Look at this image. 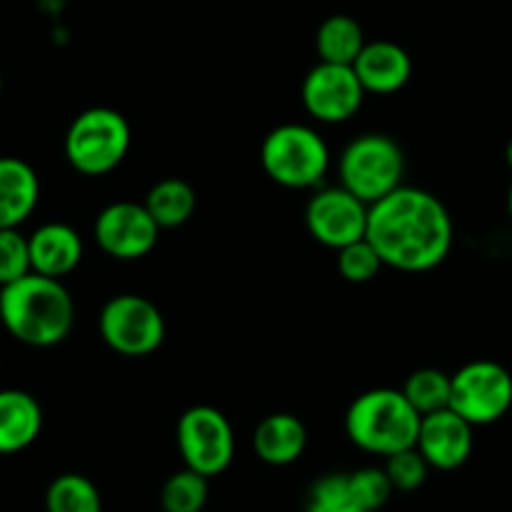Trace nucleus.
Returning a JSON list of instances; mask_svg holds the SVG:
<instances>
[{
    "label": "nucleus",
    "instance_id": "4",
    "mask_svg": "<svg viewBox=\"0 0 512 512\" xmlns=\"http://www.w3.org/2000/svg\"><path fill=\"white\" fill-rule=\"evenodd\" d=\"M260 163L265 175L283 188H318L330 170V148L310 125L283 123L265 135Z\"/></svg>",
    "mask_w": 512,
    "mask_h": 512
},
{
    "label": "nucleus",
    "instance_id": "28",
    "mask_svg": "<svg viewBox=\"0 0 512 512\" xmlns=\"http://www.w3.org/2000/svg\"><path fill=\"white\" fill-rule=\"evenodd\" d=\"M348 480L358 503L368 512L383 510L395 493L385 468H360L348 473Z\"/></svg>",
    "mask_w": 512,
    "mask_h": 512
},
{
    "label": "nucleus",
    "instance_id": "8",
    "mask_svg": "<svg viewBox=\"0 0 512 512\" xmlns=\"http://www.w3.org/2000/svg\"><path fill=\"white\" fill-rule=\"evenodd\" d=\"M175 440L185 468L215 478L225 473L235 458V433L230 420L213 405H193L175 428Z\"/></svg>",
    "mask_w": 512,
    "mask_h": 512
},
{
    "label": "nucleus",
    "instance_id": "18",
    "mask_svg": "<svg viewBox=\"0 0 512 512\" xmlns=\"http://www.w3.org/2000/svg\"><path fill=\"white\" fill-rule=\"evenodd\" d=\"M308 448V430L295 415L273 413L258 423L253 433V450L263 463L283 465L295 463Z\"/></svg>",
    "mask_w": 512,
    "mask_h": 512
},
{
    "label": "nucleus",
    "instance_id": "3",
    "mask_svg": "<svg viewBox=\"0 0 512 512\" xmlns=\"http://www.w3.org/2000/svg\"><path fill=\"white\" fill-rule=\"evenodd\" d=\"M423 415L405 398L403 388H375L358 395L345 413V433L355 448L370 455L400 453L418 445Z\"/></svg>",
    "mask_w": 512,
    "mask_h": 512
},
{
    "label": "nucleus",
    "instance_id": "10",
    "mask_svg": "<svg viewBox=\"0 0 512 512\" xmlns=\"http://www.w3.org/2000/svg\"><path fill=\"white\" fill-rule=\"evenodd\" d=\"M368 213V203H363L343 185H335V188L315 190V195L305 205V225L320 245L340 250L365 238Z\"/></svg>",
    "mask_w": 512,
    "mask_h": 512
},
{
    "label": "nucleus",
    "instance_id": "5",
    "mask_svg": "<svg viewBox=\"0 0 512 512\" xmlns=\"http://www.w3.org/2000/svg\"><path fill=\"white\" fill-rule=\"evenodd\" d=\"M130 123L113 108H88L65 133V158L88 178H100L118 168L130 150Z\"/></svg>",
    "mask_w": 512,
    "mask_h": 512
},
{
    "label": "nucleus",
    "instance_id": "12",
    "mask_svg": "<svg viewBox=\"0 0 512 512\" xmlns=\"http://www.w3.org/2000/svg\"><path fill=\"white\" fill-rule=\"evenodd\" d=\"M93 235L100 250L115 260H140L158 245L160 225L145 203L120 200L103 208L95 218Z\"/></svg>",
    "mask_w": 512,
    "mask_h": 512
},
{
    "label": "nucleus",
    "instance_id": "9",
    "mask_svg": "<svg viewBox=\"0 0 512 512\" xmlns=\"http://www.w3.org/2000/svg\"><path fill=\"white\" fill-rule=\"evenodd\" d=\"M450 408L470 425H493L512 408V375L495 360H473L453 375Z\"/></svg>",
    "mask_w": 512,
    "mask_h": 512
},
{
    "label": "nucleus",
    "instance_id": "2",
    "mask_svg": "<svg viewBox=\"0 0 512 512\" xmlns=\"http://www.w3.org/2000/svg\"><path fill=\"white\" fill-rule=\"evenodd\" d=\"M3 328L30 348H53L73 330L75 303L63 280L40 273L0 288Z\"/></svg>",
    "mask_w": 512,
    "mask_h": 512
},
{
    "label": "nucleus",
    "instance_id": "23",
    "mask_svg": "<svg viewBox=\"0 0 512 512\" xmlns=\"http://www.w3.org/2000/svg\"><path fill=\"white\" fill-rule=\"evenodd\" d=\"M208 480L195 470L183 468L165 480L160 490V505L163 512H203L208 505Z\"/></svg>",
    "mask_w": 512,
    "mask_h": 512
},
{
    "label": "nucleus",
    "instance_id": "26",
    "mask_svg": "<svg viewBox=\"0 0 512 512\" xmlns=\"http://www.w3.org/2000/svg\"><path fill=\"white\" fill-rule=\"evenodd\" d=\"M33 273L28 235L18 228L0 230V288Z\"/></svg>",
    "mask_w": 512,
    "mask_h": 512
},
{
    "label": "nucleus",
    "instance_id": "30",
    "mask_svg": "<svg viewBox=\"0 0 512 512\" xmlns=\"http://www.w3.org/2000/svg\"><path fill=\"white\" fill-rule=\"evenodd\" d=\"M508 210H510V218H512V183H510V190H508Z\"/></svg>",
    "mask_w": 512,
    "mask_h": 512
},
{
    "label": "nucleus",
    "instance_id": "16",
    "mask_svg": "<svg viewBox=\"0 0 512 512\" xmlns=\"http://www.w3.org/2000/svg\"><path fill=\"white\" fill-rule=\"evenodd\" d=\"M40 180L33 165L13 155H0V230L20 228L35 213Z\"/></svg>",
    "mask_w": 512,
    "mask_h": 512
},
{
    "label": "nucleus",
    "instance_id": "24",
    "mask_svg": "<svg viewBox=\"0 0 512 512\" xmlns=\"http://www.w3.org/2000/svg\"><path fill=\"white\" fill-rule=\"evenodd\" d=\"M305 512H368L355 498L348 473H328L308 490Z\"/></svg>",
    "mask_w": 512,
    "mask_h": 512
},
{
    "label": "nucleus",
    "instance_id": "21",
    "mask_svg": "<svg viewBox=\"0 0 512 512\" xmlns=\"http://www.w3.org/2000/svg\"><path fill=\"white\" fill-rule=\"evenodd\" d=\"M45 512H103V498L85 475H58L45 490Z\"/></svg>",
    "mask_w": 512,
    "mask_h": 512
},
{
    "label": "nucleus",
    "instance_id": "25",
    "mask_svg": "<svg viewBox=\"0 0 512 512\" xmlns=\"http://www.w3.org/2000/svg\"><path fill=\"white\" fill-rule=\"evenodd\" d=\"M335 253H338L340 275L348 283H370L385 265L368 238L355 240V243L345 245V248L335 250Z\"/></svg>",
    "mask_w": 512,
    "mask_h": 512
},
{
    "label": "nucleus",
    "instance_id": "22",
    "mask_svg": "<svg viewBox=\"0 0 512 512\" xmlns=\"http://www.w3.org/2000/svg\"><path fill=\"white\" fill-rule=\"evenodd\" d=\"M403 393L420 415L438 413V410L450 408L453 375L443 373L438 368H420L405 380Z\"/></svg>",
    "mask_w": 512,
    "mask_h": 512
},
{
    "label": "nucleus",
    "instance_id": "19",
    "mask_svg": "<svg viewBox=\"0 0 512 512\" xmlns=\"http://www.w3.org/2000/svg\"><path fill=\"white\" fill-rule=\"evenodd\" d=\"M365 43L368 40H365L363 25L350 15H330L320 23L318 35H315V50L323 63L353 65Z\"/></svg>",
    "mask_w": 512,
    "mask_h": 512
},
{
    "label": "nucleus",
    "instance_id": "14",
    "mask_svg": "<svg viewBox=\"0 0 512 512\" xmlns=\"http://www.w3.org/2000/svg\"><path fill=\"white\" fill-rule=\"evenodd\" d=\"M353 68L365 93L393 95L408 85L413 75V60L403 45L393 40H373V43H365Z\"/></svg>",
    "mask_w": 512,
    "mask_h": 512
},
{
    "label": "nucleus",
    "instance_id": "6",
    "mask_svg": "<svg viewBox=\"0 0 512 512\" xmlns=\"http://www.w3.org/2000/svg\"><path fill=\"white\" fill-rule=\"evenodd\" d=\"M338 175L340 185L363 203H378L403 185V148L385 133L358 135L340 153Z\"/></svg>",
    "mask_w": 512,
    "mask_h": 512
},
{
    "label": "nucleus",
    "instance_id": "15",
    "mask_svg": "<svg viewBox=\"0 0 512 512\" xmlns=\"http://www.w3.org/2000/svg\"><path fill=\"white\" fill-rule=\"evenodd\" d=\"M33 273L63 280L83 260V238L65 223H45L28 235Z\"/></svg>",
    "mask_w": 512,
    "mask_h": 512
},
{
    "label": "nucleus",
    "instance_id": "11",
    "mask_svg": "<svg viewBox=\"0 0 512 512\" xmlns=\"http://www.w3.org/2000/svg\"><path fill=\"white\" fill-rule=\"evenodd\" d=\"M365 95L368 93H365L353 65L323 63V60L308 70L303 88H300L305 110L318 123L330 125L345 123L353 115H358Z\"/></svg>",
    "mask_w": 512,
    "mask_h": 512
},
{
    "label": "nucleus",
    "instance_id": "32",
    "mask_svg": "<svg viewBox=\"0 0 512 512\" xmlns=\"http://www.w3.org/2000/svg\"><path fill=\"white\" fill-rule=\"evenodd\" d=\"M0 93H3V75H0Z\"/></svg>",
    "mask_w": 512,
    "mask_h": 512
},
{
    "label": "nucleus",
    "instance_id": "20",
    "mask_svg": "<svg viewBox=\"0 0 512 512\" xmlns=\"http://www.w3.org/2000/svg\"><path fill=\"white\" fill-rule=\"evenodd\" d=\"M145 208L160 225V230L180 228L193 218L195 208H198V195H195L193 185L185 180L165 178L150 188Z\"/></svg>",
    "mask_w": 512,
    "mask_h": 512
},
{
    "label": "nucleus",
    "instance_id": "13",
    "mask_svg": "<svg viewBox=\"0 0 512 512\" xmlns=\"http://www.w3.org/2000/svg\"><path fill=\"white\" fill-rule=\"evenodd\" d=\"M473 445V425L453 408L423 415L415 448L423 453L430 468L443 470V473L463 468L473 455Z\"/></svg>",
    "mask_w": 512,
    "mask_h": 512
},
{
    "label": "nucleus",
    "instance_id": "7",
    "mask_svg": "<svg viewBox=\"0 0 512 512\" xmlns=\"http://www.w3.org/2000/svg\"><path fill=\"white\" fill-rule=\"evenodd\" d=\"M103 343L125 358L153 355L165 340V318L153 300L123 293L110 298L98 315Z\"/></svg>",
    "mask_w": 512,
    "mask_h": 512
},
{
    "label": "nucleus",
    "instance_id": "27",
    "mask_svg": "<svg viewBox=\"0 0 512 512\" xmlns=\"http://www.w3.org/2000/svg\"><path fill=\"white\" fill-rule=\"evenodd\" d=\"M385 473L398 493H415L428 480L430 465L418 448H408L385 458Z\"/></svg>",
    "mask_w": 512,
    "mask_h": 512
},
{
    "label": "nucleus",
    "instance_id": "1",
    "mask_svg": "<svg viewBox=\"0 0 512 512\" xmlns=\"http://www.w3.org/2000/svg\"><path fill=\"white\" fill-rule=\"evenodd\" d=\"M388 268L425 273L443 263L453 250V218L438 195L400 185L370 205L368 233Z\"/></svg>",
    "mask_w": 512,
    "mask_h": 512
},
{
    "label": "nucleus",
    "instance_id": "31",
    "mask_svg": "<svg viewBox=\"0 0 512 512\" xmlns=\"http://www.w3.org/2000/svg\"><path fill=\"white\" fill-rule=\"evenodd\" d=\"M0 325H3V298H0Z\"/></svg>",
    "mask_w": 512,
    "mask_h": 512
},
{
    "label": "nucleus",
    "instance_id": "29",
    "mask_svg": "<svg viewBox=\"0 0 512 512\" xmlns=\"http://www.w3.org/2000/svg\"><path fill=\"white\" fill-rule=\"evenodd\" d=\"M505 160H508V165H510V170H512V138H510L508 148H505Z\"/></svg>",
    "mask_w": 512,
    "mask_h": 512
},
{
    "label": "nucleus",
    "instance_id": "17",
    "mask_svg": "<svg viewBox=\"0 0 512 512\" xmlns=\"http://www.w3.org/2000/svg\"><path fill=\"white\" fill-rule=\"evenodd\" d=\"M43 430V408L30 393L0 390V455L30 448Z\"/></svg>",
    "mask_w": 512,
    "mask_h": 512
}]
</instances>
